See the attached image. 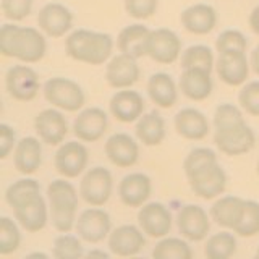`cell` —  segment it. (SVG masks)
Returning <instances> with one entry per match:
<instances>
[{
    "label": "cell",
    "mask_w": 259,
    "mask_h": 259,
    "mask_svg": "<svg viewBox=\"0 0 259 259\" xmlns=\"http://www.w3.org/2000/svg\"><path fill=\"white\" fill-rule=\"evenodd\" d=\"M0 51L5 57L24 63H37L44 59L47 42L36 28L7 23L0 29Z\"/></svg>",
    "instance_id": "cell-1"
},
{
    "label": "cell",
    "mask_w": 259,
    "mask_h": 259,
    "mask_svg": "<svg viewBox=\"0 0 259 259\" xmlns=\"http://www.w3.org/2000/svg\"><path fill=\"white\" fill-rule=\"evenodd\" d=\"M65 51L73 60L99 67L110 59L113 37L107 32L76 29L65 39Z\"/></svg>",
    "instance_id": "cell-2"
},
{
    "label": "cell",
    "mask_w": 259,
    "mask_h": 259,
    "mask_svg": "<svg viewBox=\"0 0 259 259\" xmlns=\"http://www.w3.org/2000/svg\"><path fill=\"white\" fill-rule=\"evenodd\" d=\"M49 214L54 229L60 233H68L76 225L78 191L63 178L54 180L47 186Z\"/></svg>",
    "instance_id": "cell-3"
},
{
    "label": "cell",
    "mask_w": 259,
    "mask_h": 259,
    "mask_svg": "<svg viewBox=\"0 0 259 259\" xmlns=\"http://www.w3.org/2000/svg\"><path fill=\"white\" fill-rule=\"evenodd\" d=\"M44 97L49 104L65 112H76L86 102L83 88L76 81L63 76H54L46 81Z\"/></svg>",
    "instance_id": "cell-4"
},
{
    "label": "cell",
    "mask_w": 259,
    "mask_h": 259,
    "mask_svg": "<svg viewBox=\"0 0 259 259\" xmlns=\"http://www.w3.org/2000/svg\"><path fill=\"white\" fill-rule=\"evenodd\" d=\"M214 143L225 156H243L256 146V135L246 121H241L237 125L215 130Z\"/></svg>",
    "instance_id": "cell-5"
},
{
    "label": "cell",
    "mask_w": 259,
    "mask_h": 259,
    "mask_svg": "<svg viewBox=\"0 0 259 259\" xmlns=\"http://www.w3.org/2000/svg\"><path fill=\"white\" fill-rule=\"evenodd\" d=\"M113 191L112 174L104 167H93L79 182V196L89 206L101 207L107 204Z\"/></svg>",
    "instance_id": "cell-6"
},
{
    "label": "cell",
    "mask_w": 259,
    "mask_h": 259,
    "mask_svg": "<svg viewBox=\"0 0 259 259\" xmlns=\"http://www.w3.org/2000/svg\"><path fill=\"white\" fill-rule=\"evenodd\" d=\"M76 233L78 237L91 245L104 241L112 232V219L107 210L91 206L83 210L76 219Z\"/></svg>",
    "instance_id": "cell-7"
},
{
    "label": "cell",
    "mask_w": 259,
    "mask_h": 259,
    "mask_svg": "<svg viewBox=\"0 0 259 259\" xmlns=\"http://www.w3.org/2000/svg\"><path fill=\"white\" fill-rule=\"evenodd\" d=\"M227 182H229V178H227L225 170L219 162L188 177L191 191L206 201L224 194L227 190Z\"/></svg>",
    "instance_id": "cell-8"
},
{
    "label": "cell",
    "mask_w": 259,
    "mask_h": 259,
    "mask_svg": "<svg viewBox=\"0 0 259 259\" xmlns=\"http://www.w3.org/2000/svg\"><path fill=\"white\" fill-rule=\"evenodd\" d=\"M7 91L15 101L29 102L36 99L39 93V76L28 65H15L5 75Z\"/></svg>",
    "instance_id": "cell-9"
},
{
    "label": "cell",
    "mask_w": 259,
    "mask_h": 259,
    "mask_svg": "<svg viewBox=\"0 0 259 259\" xmlns=\"http://www.w3.org/2000/svg\"><path fill=\"white\" fill-rule=\"evenodd\" d=\"M210 214L198 204H186L177 214V227L188 241H202L210 230Z\"/></svg>",
    "instance_id": "cell-10"
},
{
    "label": "cell",
    "mask_w": 259,
    "mask_h": 259,
    "mask_svg": "<svg viewBox=\"0 0 259 259\" xmlns=\"http://www.w3.org/2000/svg\"><path fill=\"white\" fill-rule=\"evenodd\" d=\"M89 162V152L83 143H63L55 152L54 167L65 178H76L84 172Z\"/></svg>",
    "instance_id": "cell-11"
},
{
    "label": "cell",
    "mask_w": 259,
    "mask_h": 259,
    "mask_svg": "<svg viewBox=\"0 0 259 259\" xmlns=\"http://www.w3.org/2000/svg\"><path fill=\"white\" fill-rule=\"evenodd\" d=\"M172 212L162 202H146L138 212L140 229L151 238H164L172 230Z\"/></svg>",
    "instance_id": "cell-12"
},
{
    "label": "cell",
    "mask_w": 259,
    "mask_h": 259,
    "mask_svg": "<svg viewBox=\"0 0 259 259\" xmlns=\"http://www.w3.org/2000/svg\"><path fill=\"white\" fill-rule=\"evenodd\" d=\"M182 55V40L172 29L159 28L151 31L148 42V57L160 65H172Z\"/></svg>",
    "instance_id": "cell-13"
},
{
    "label": "cell",
    "mask_w": 259,
    "mask_h": 259,
    "mask_svg": "<svg viewBox=\"0 0 259 259\" xmlns=\"http://www.w3.org/2000/svg\"><path fill=\"white\" fill-rule=\"evenodd\" d=\"M251 63L246 57V52L243 51H225L219 54L215 63L217 75L229 86H241L246 83L249 76Z\"/></svg>",
    "instance_id": "cell-14"
},
{
    "label": "cell",
    "mask_w": 259,
    "mask_h": 259,
    "mask_svg": "<svg viewBox=\"0 0 259 259\" xmlns=\"http://www.w3.org/2000/svg\"><path fill=\"white\" fill-rule=\"evenodd\" d=\"M13 214L18 224L29 233L40 232L47 225L49 219H51L46 199L40 193L32 194L28 199L16 204L13 207Z\"/></svg>",
    "instance_id": "cell-15"
},
{
    "label": "cell",
    "mask_w": 259,
    "mask_h": 259,
    "mask_svg": "<svg viewBox=\"0 0 259 259\" xmlns=\"http://www.w3.org/2000/svg\"><path fill=\"white\" fill-rule=\"evenodd\" d=\"M135 57L120 52L118 55L112 57L110 62L105 67V79L109 86L113 89H126L138 83L141 75L140 65Z\"/></svg>",
    "instance_id": "cell-16"
},
{
    "label": "cell",
    "mask_w": 259,
    "mask_h": 259,
    "mask_svg": "<svg viewBox=\"0 0 259 259\" xmlns=\"http://www.w3.org/2000/svg\"><path fill=\"white\" fill-rule=\"evenodd\" d=\"M37 26L49 37H63L73 26V13L62 4H47L37 13Z\"/></svg>",
    "instance_id": "cell-17"
},
{
    "label": "cell",
    "mask_w": 259,
    "mask_h": 259,
    "mask_svg": "<svg viewBox=\"0 0 259 259\" xmlns=\"http://www.w3.org/2000/svg\"><path fill=\"white\" fill-rule=\"evenodd\" d=\"M107 113L99 107H89L78 113L73 121V133L83 143H96L107 132Z\"/></svg>",
    "instance_id": "cell-18"
},
{
    "label": "cell",
    "mask_w": 259,
    "mask_h": 259,
    "mask_svg": "<svg viewBox=\"0 0 259 259\" xmlns=\"http://www.w3.org/2000/svg\"><path fill=\"white\" fill-rule=\"evenodd\" d=\"M34 130L42 143L59 146L68 135V123L60 110L44 109L34 118Z\"/></svg>",
    "instance_id": "cell-19"
},
{
    "label": "cell",
    "mask_w": 259,
    "mask_h": 259,
    "mask_svg": "<svg viewBox=\"0 0 259 259\" xmlns=\"http://www.w3.org/2000/svg\"><path fill=\"white\" fill-rule=\"evenodd\" d=\"M146 246L144 232L135 225H120L109 235V249L112 254L130 257L141 253Z\"/></svg>",
    "instance_id": "cell-20"
},
{
    "label": "cell",
    "mask_w": 259,
    "mask_h": 259,
    "mask_svg": "<svg viewBox=\"0 0 259 259\" xmlns=\"http://www.w3.org/2000/svg\"><path fill=\"white\" fill-rule=\"evenodd\" d=\"M105 156L113 165L130 168L140 160V146L126 133L112 135L104 146Z\"/></svg>",
    "instance_id": "cell-21"
},
{
    "label": "cell",
    "mask_w": 259,
    "mask_h": 259,
    "mask_svg": "<svg viewBox=\"0 0 259 259\" xmlns=\"http://www.w3.org/2000/svg\"><path fill=\"white\" fill-rule=\"evenodd\" d=\"M151 178L141 172L128 174L118 183V198L128 207H141L146 204L151 196Z\"/></svg>",
    "instance_id": "cell-22"
},
{
    "label": "cell",
    "mask_w": 259,
    "mask_h": 259,
    "mask_svg": "<svg viewBox=\"0 0 259 259\" xmlns=\"http://www.w3.org/2000/svg\"><path fill=\"white\" fill-rule=\"evenodd\" d=\"M144 99L138 91H132L130 88L120 89L112 96L109 109L110 113L121 123L136 121L144 113Z\"/></svg>",
    "instance_id": "cell-23"
},
{
    "label": "cell",
    "mask_w": 259,
    "mask_h": 259,
    "mask_svg": "<svg viewBox=\"0 0 259 259\" xmlns=\"http://www.w3.org/2000/svg\"><path fill=\"white\" fill-rule=\"evenodd\" d=\"M13 165L23 175L36 174L42 165V144L34 136H26L16 143L13 151Z\"/></svg>",
    "instance_id": "cell-24"
},
{
    "label": "cell",
    "mask_w": 259,
    "mask_h": 259,
    "mask_svg": "<svg viewBox=\"0 0 259 259\" xmlns=\"http://www.w3.org/2000/svg\"><path fill=\"white\" fill-rule=\"evenodd\" d=\"M182 26L191 34L204 36L209 34L217 24V12L212 5L194 4L185 8L180 15Z\"/></svg>",
    "instance_id": "cell-25"
},
{
    "label": "cell",
    "mask_w": 259,
    "mask_h": 259,
    "mask_svg": "<svg viewBox=\"0 0 259 259\" xmlns=\"http://www.w3.org/2000/svg\"><path fill=\"white\" fill-rule=\"evenodd\" d=\"M174 125L177 133L185 140L201 141L209 135V121L207 117L198 109H182L174 118Z\"/></svg>",
    "instance_id": "cell-26"
},
{
    "label": "cell",
    "mask_w": 259,
    "mask_h": 259,
    "mask_svg": "<svg viewBox=\"0 0 259 259\" xmlns=\"http://www.w3.org/2000/svg\"><path fill=\"white\" fill-rule=\"evenodd\" d=\"M210 71L204 68H183L180 76V91L191 101H206L212 93Z\"/></svg>",
    "instance_id": "cell-27"
},
{
    "label": "cell",
    "mask_w": 259,
    "mask_h": 259,
    "mask_svg": "<svg viewBox=\"0 0 259 259\" xmlns=\"http://www.w3.org/2000/svg\"><path fill=\"white\" fill-rule=\"evenodd\" d=\"M151 29L140 23L130 24L120 31L117 37V47L120 52L128 54L135 59L148 55V42H149Z\"/></svg>",
    "instance_id": "cell-28"
},
{
    "label": "cell",
    "mask_w": 259,
    "mask_h": 259,
    "mask_svg": "<svg viewBox=\"0 0 259 259\" xmlns=\"http://www.w3.org/2000/svg\"><path fill=\"white\" fill-rule=\"evenodd\" d=\"M148 94L160 109H170L177 104L178 91L174 78L167 73H154L148 81Z\"/></svg>",
    "instance_id": "cell-29"
},
{
    "label": "cell",
    "mask_w": 259,
    "mask_h": 259,
    "mask_svg": "<svg viewBox=\"0 0 259 259\" xmlns=\"http://www.w3.org/2000/svg\"><path fill=\"white\" fill-rule=\"evenodd\" d=\"M135 132L136 138L144 146H159L165 140V120L156 110L143 113L138 118Z\"/></svg>",
    "instance_id": "cell-30"
},
{
    "label": "cell",
    "mask_w": 259,
    "mask_h": 259,
    "mask_svg": "<svg viewBox=\"0 0 259 259\" xmlns=\"http://www.w3.org/2000/svg\"><path fill=\"white\" fill-rule=\"evenodd\" d=\"M243 204H245V199L240 196H233V194L219 198L209 210L210 219H212L219 227L233 230V227L241 214Z\"/></svg>",
    "instance_id": "cell-31"
},
{
    "label": "cell",
    "mask_w": 259,
    "mask_h": 259,
    "mask_svg": "<svg viewBox=\"0 0 259 259\" xmlns=\"http://www.w3.org/2000/svg\"><path fill=\"white\" fill-rule=\"evenodd\" d=\"M235 253H237V238L227 230L210 235L206 241L204 254L209 259H229Z\"/></svg>",
    "instance_id": "cell-32"
},
{
    "label": "cell",
    "mask_w": 259,
    "mask_h": 259,
    "mask_svg": "<svg viewBox=\"0 0 259 259\" xmlns=\"http://www.w3.org/2000/svg\"><path fill=\"white\" fill-rule=\"evenodd\" d=\"M233 233L238 237L251 238L259 233V202L253 199H245L241 214L233 227Z\"/></svg>",
    "instance_id": "cell-33"
},
{
    "label": "cell",
    "mask_w": 259,
    "mask_h": 259,
    "mask_svg": "<svg viewBox=\"0 0 259 259\" xmlns=\"http://www.w3.org/2000/svg\"><path fill=\"white\" fill-rule=\"evenodd\" d=\"M191 256L188 241L175 237H164L152 249V257L156 259H191Z\"/></svg>",
    "instance_id": "cell-34"
},
{
    "label": "cell",
    "mask_w": 259,
    "mask_h": 259,
    "mask_svg": "<svg viewBox=\"0 0 259 259\" xmlns=\"http://www.w3.org/2000/svg\"><path fill=\"white\" fill-rule=\"evenodd\" d=\"M182 68H204L212 71L214 68V54L207 46H190L180 55Z\"/></svg>",
    "instance_id": "cell-35"
},
{
    "label": "cell",
    "mask_w": 259,
    "mask_h": 259,
    "mask_svg": "<svg viewBox=\"0 0 259 259\" xmlns=\"http://www.w3.org/2000/svg\"><path fill=\"white\" fill-rule=\"evenodd\" d=\"M52 256L57 259H78L84 256V248L79 237L68 233H62L54 240Z\"/></svg>",
    "instance_id": "cell-36"
},
{
    "label": "cell",
    "mask_w": 259,
    "mask_h": 259,
    "mask_svg": "<svg viewBox=\"0 0 259 259\" xmlns=\"http://www.w3.org/2000/svg\"><path fill=\"white\" fill-rule=\"evenodd\" d=\"M36 193H40V185L37 180H34V178H20L7 188L5 201L13 209L16 204H20Z\"/></svg>",
    "instance_id": "cell-37"
},
{
    "label": "cell",
    "mask_w": 259,
    "mask_h": 259,
    "mask_svg": "<svg viewBox=\"0 0 259 259\" xmlns=\"http://www.w3.org/2000/svg\"><path fill=\"white\" fill-rule=\"evenodd\" d=\"M217 160V154L209 149V148H194L193 151L188 152V156L183 160V170L186 178L191 177L193 174L199 172V170L206 168L209 165L215 164Z\"/></svg>",
    "instance_id": "cell-38"
},
{
    "label": "cell",
    "mask_w": 259,
    "mask_h": 259,
    "mask_svg": "<svg viewBox=\"0 0 259 259\" xmlns=\"http://www.w3.org/2000/svg\"><path fill=\"white\" fill-rule=\"evenodd\" d=\"M21 233L18 225H16L10 217L0 219V254L7 256L15 253L20 248Z\"/></svg>",
    "instance_id": "cell-39"
},
{
    "label": "cell",
    "mask_w": 259,
    "mask_h": 259,
    "mask_svg": "<svg viewBox=\"0 0 259 259\" xmlns=\"http://www.w3.org/2000/svg\"><path fill=\"white\" fill-rule=\"evenodd\" d=\"M246 36L238 29H225L215 39V51L221 54L225 51H243L246 52Z\"/></svg>",
    "instance_id": "cell-40"
},
{
    "label": "cell",
    "mask_w": 259,
    "mask_h": 259,
    "mask_svg": "<svg viewBox=\"0 0 259 259\" xmlns=\"http://www.w3.org/2000/svg\"><path fill=\"white\" fill-rule=\"evenodd\" d=\"M238 104L251 117H259V81L243 84L238 93Z\"/></svg>",
    "instance_id": "cell-41"
},
{
    "label": "cell",
    "mask_w": 259,
    "mask_h": 259,
    "mask_svg": "<svg viewBox=\"0 0 259 259\" xmlns=\"http://www.w3.org/2000/svg\"><path fill=\"white\" fill-rule=\"evenodd\" d=\"M241 121H245V117H243L241 109L237 107V105L224 102V104H221L215 109V113H214V130L227 128V126L241 123Z\"/></svg>",
    "instance_id": "cell-42"
},
{
    "label": "cell",
    "mask_w": 259,
    "mask_h": 259,
    "mask_svg": "<svg viewBox=\"0 0 259 259\" xmlns=\"http://www.w3.org/2000/svg\"><path fill=\"white\" fill-rule=\"evenodd\" d=\"M32 10V0H2L4 16L10 21H21L29 16Z\"/></svg>",
    "instance_id": "cell-43"
},
{
    "label": "cell",
    "mask_w": 259,
    "mask_h": 259,
    "mask_svg": "<svg viewBox=\"0 0 259 259\" xmlns=\"http://www.w3.org/2000/svg\"><path fill=\"white\" fill-rule=\"evenodd\" d=\"M159 0H125V10L135 20H148L156 13Z\"/></svg>",
    "instance_id": "cell-44"
},
{
    "label": "cell",
    "mask_w": 259,
    "mask_h": 259,
    "mask_svg": "<svg viewBox=\"0 0 259 259\" xmlns=\"http://www.w3.org/2000/svg\"><path fill=\"white\" fill-rule=\"evenodd\" d=\"M16 132L7 123L0 125V157L7 159L16 146Z\"/></svg>",
    "instance_id": "cell-45"
},
{
    "label": "cell",
    "mask_w": 259,
    "mask_h": 259,
    "mask_svg": "<svg viewBox=\"0 0 259 259\" xmlns=\"http://www.w3.org/2000/svg\"><path fill=\"white\" fill-rule=\"evenodd\" d=\"M248 24H249L251 31H253L254 34L259 36V5L254 7L253 10H251L249 18H248Z\"/></svg>",
    "instance_id": "cell-46"
},
{
    "label": "cell",
    "mask_w": 259,
    "mask_h": 259,
    "mask_svg": "<svg viewBox=\"0 0 259 259\" xmlns=\"http://www.w3.org/2000/svg\"><path fill=\"white\" fill-rule=\"evenodd\" d=\"M249 63H251V68L259 76V44L254 47V51L251 52V59H249Z\"/></svg>",
    "instance_id": "cell-47"
},
{
    "label": "cell",
    "mask_w": 259,
    "mask_h": 259,
    "mask_svg": "<svg viewBox=\"0 0 259 259\" xmlns=\"http://www.w3.org/2000/svg\"><path fill=\"white\" fill-rule=\"evenodd\" d=\"M88 257H94V256H99V257H105V259H107L110 254L109 253H105V251H97V249H91V251H89V253L86 254Z\"/></svg>",
    "instance_id": "cell-48"
},
{
    "label": "cell",
    "mask_w": 259,
    "mask_h": 259,
    "mask_svg": "<svg viewBox=\"0 0 259 259\" xmlns=\"http://www.w3.org/2000/svg\"><path fill=\"white\" fill-rule=\"evenodd\" d=\"M28 257H47V254H44V253H31V254H28Z\"/></svg>",
    "instance_id": "cell-49"
},
{
    "label": "cell",
    "mask_w": 259,
    "mask_h": 259,
    "mask_svg": "<svg viewBox=\"0 0 259 259\" xmlns=\"http://www.w3.org/2000/svg\"><path fill=\"white\" fill-rule=\"evenodd\" d=\"M256 257H259V246H257V249H256Z\"/></svg>",
    "instance_id": "cell-50"
},
{
    "label": "cell",
    "mask_w": 259,
    "mask_h": 259,
    "mask_svg": "<svg viewBox=\"0 0 259 259\" xmlns=\"http://www.w3.org/2000/svg\"><path fill=\"white\" fill-rule=\"evenodd\" d=\"M256 170H257V175H259V160H257V165H256Z\"/></svg>",
    "instance_id": "cell-51"
}]
</instances>
